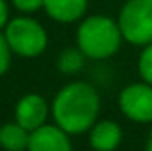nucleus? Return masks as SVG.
Returning a JSON list of instances; mask_svg holds the SVG:
<instances>
[{"label":"nucleus","mask_w":152,"mask_h":151,"mask_svg":"<svg viewBox=\"0 0 152 151\" xmlns=\"http://www.w3.org/2000/svg\"><path fill=\"white\" fill-rule=\"evenodd\" d=\"M101 100L97 91L87 82H71L64 85L51 105L57 124L67 133H83L97 119Z\"/></svg>","instance_id":"obj_1"},{"label":"nucleus","mask_w":152,"mask_h":151,"mask_svg":"<svg viewBox=\"0 0 152 151\" xmlns=\"http://www.w3.org/2000/svg\"><path fill=\"white\" fill-rule=\"evenodd\" d=\"M122 32L118 21L110 16L94 14L85 18L76 30V44L88 57L103 61L117 53L122 43Z\"/></svg>","instance_id":"obj_2"},{"label":"nucleus","mask_w":152,"mask_h":151,"mask_svg":"<svg viewBox=\"0 0 152 151\" xmlns=\"http://www.w3.org/2000/svg\"><path fill=\"white\" fill-rule=\"evenodd\" d=\"M5 39L12 53L20 57H37L48 46V34L44 27L28 16H18L5 25Z\"/></svg>","instance_id":"obj_3"},{"label":"nucleus","mask_w":152,"mask_h":151,"mask_svg":"<svg viewBox=\"0 0 152 151\" xmlns=\"http://www.w3.org/2000/svg\"><path fill=\"white\" fill-rule=\"evenodd\" d=\"M122 38L131 44L147 46L152 43V0H127L118 14Z\"/></svg>","instance_id":"obj_4"},{"label":"nucleus","mask_w":152,"mask_h":151,"mask_svg":"<svg viewBox=\"0 0 152 151\" xmlns=\"http://www.w3.org/2000/svg\"><path fill=\"white\" fill-rule=\"evenodd\" d=\"M118 107L122 114L136 123L152 121V85L147 82L129 84L120 91Z\"/></svg>","instance_id":"obj_5"},{"label":"nucleus","mask_w":152,"mask_h":151,"mask_svg":"<svg viewBox=\"0 0 152 151\" xmlns=\"http://www.w3.org/2000/svg\"><path fill=\"white\" fill-rule=\"evenodd\" d=\"M16 123H20L28 132L41 128L48 117V103L41 94H25L16 103Z\"/></svg>","instance_id":"obj_6"},{"label":"nucleus","mask_w":152,"mask_h":151,"mask_svg":"<svg viewBox=\"0 0 152 151\" xmlns=\"http://www.w3.org/2000/svg\"><path fill=\"white\" fill-rule=\"evenodd\" d=\"M28 151H73V148L67 132H64L58 124H42L30 132Z\"/></svg>","instance_id":"obj_7"},{"label":"nucleus","mask_w":152,"mask_h":151,"mask_svg":"<svg viewBox=\"0 0 152 151\" xmlns=\"http://www.w3.org/2000/svg\"><path fill=\"white\" fill-rule=\"evenodd\" d=\"M88 0H44L46 14L58 23H73L87 11Z\"/></svg>","instance_id":"obj_8"},{"label":"nucleus","mask_w":152,"mask_h":151,"mask_svg":"<svg viewBox=\"0 0 152 151\" xmlns=\"http://www.w3.org/2000/svg\"><path fill=\"white\" fill-rule=\"evenodd\" d=\"M122 141V130L115 121H101L92 126L90 146L96 151H113Z\"/></svg>","instance_id":"obj_9"},{"label":"nucleus","mask_w":152,"mask_h":151,"mask_svg":"<svg viewBox=\"0 0 152 151\" xmlns=\"http://www.w3.org/2000/svg\"><path fill=\"white\" fill-rule=\"evenodd\" d=\"M30 132L20 123H7L0 128V146L5 151L28 150Z\"/></svg>","instance_id":"obj_10"},{"label":"nucleus","mask_w":152,"mask_h":151,"mask_svg":"<svg viewBox=\"0 0 152 151\" xmlns=\"http://www.w3.org/2000/svg\"><path fill=\"white\" fill-rule=\"evenodd\" d=\"M85 53L80 48H66L57 61V68L58 71H62L64 75H75L78 71H81L83 64H85Z\"/></svg>","instance_id":"obj_11"},{"label":"nucleus","mask_w":152,"mask_h":151,"mask_svg":"<svg viewBox=\"0 0 152 151\" xmlns=\"http://www.w3.org/2000/svg\"><path fill=\"white\" fill-rule=\"evenodd\" d=\"M138 71L143 82L152 85V43L143 46L140 59H138Z\"/></svg>","instance_id":"obj_12"},{"label":"nucleus","mask_w":152,"mask_h":151,"mask_svg":"<svg viewBox=\"0 0 152 151\" xmlns=\"http://www.w3.org/2000/svg\"><path fill=\"white\" fill-rule=\"evenodd\" d=\"M11 53H12V50L5 39V34L0 32V76L5 75V71L11 66Z\"/></svg>","instance_id":"obj_13"},{"label":"nucleus","mask_w":152,"mask_h":151,"mask_svg":"<svg viewBox=\"0 0 152 151\" xmlns=\"http://www.w3.org/2000/svg\"><path fill=\"white\" fill-rule=\"evenodd\" d=\"M14 9L25 14L37 13L39 9H44V0H11Z\"/></svg>","instance_id":"obj_14"},{"label":"nucleus","mask_w":152,"mask_h":151,"mask_svg":"<svg viewBox=\"0 0 152 151\" xmlns=\"http://www.w3.org/2000/svg\"><path fill=\"white\" fill-rule=\"evenodd\" d=\"M9 23V5L5 0H0V29Z\"/></svg>","instance_id":"obj_15"},{"label":"nucleus","mask_w":152,"mask_h":151,"mask_svg":"<svg viewBox=\"0 0 152 151\" xmlns=\"http://www.w3.org/2000/svg\"><path fill=\"white\" fill-rule=\"evenodd\" d=\"M145 151H152V132H151V135H149V141H147V148H145Z\"/></svg>","instance_id":"obj_16"}]
</instances>
